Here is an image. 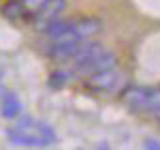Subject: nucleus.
I'll return each mask as SVG.
<instances>
[{"mask_svg":"<svg viewBox=\"0 0 160 150\" xmlns=\"http://www.w3.org/2000/svg\"><path fill=\"white\" fill-rule=\"evenodd\" d=\"M152 97V88L148 86H124L122 101L130 112H148V103Z\"/></svg>","mask_w":160,"mask_h":150,"instance_id":"39448f33","label":"nucleus"},{"mask_svg":"<svg viewBox=\"0 0 160 150\" xmlns=\"http://www.w3.org/2000/svg\"><path fill=\"white\" fill-rule=\"evenodd\" d=\"M64 9H66V0H47V2H45V7L38 11V15L34 17V22H32V24L37 26V30H43L49 22L58 19Z\"/></svg>","mask_w":160,"mask_h":150,"instance_id":"423d86ee","label":"nucleus"},{"mask_svg":"<svg viewBox=\"0 0 160 150\" xmlns=\"http://www.w3.org/2000/svg\"><path fill=\"white\" fill-rule=\"evenodd\" d=\"M73 26H75V30H77V35L83 39V41L96 37V35L100 32V28H102L100 19H96V17H81V19H73Z\"/></svg>","mask_w":160,"mask_h":150,"instance_id":"0eeeda50","label":"nucleus"},{"mask_svg":"<svg viewBox=\"0 0 160 150\" xmlns=\"http://www.w3.org/2000/svg\"><path fill=\"white\" fill-rule=\"evenodd\" d=\"M49 50H47V56H49L53 62H68V60H73V56L77 54L79 50V45L83 43V39L77 35V30H75L73 26V19H71V28L60 35V37L56 39H49Z\"/></svg>","mask_w":160,"mask_h":150,"instance_id":"20e7f679","label":"nucleus"},{"mask_svg":"<svg viewBox=\"0 0 160 150\" xmlns=\"http://www.w3.org/2000/svg\"><path fill=\"white\" fill-rule=\"evenodd\" d=\"M73 79V71H66V69H58V71H53L49 75V79H47V84L51 88H62L66 86L68 82Z\"/></svg>","mask_w":160,"mask_h":150,"instance_id":"9d476101","label":"nucleus"},{"mask_svg":"<svg viewBox=\"0 0 160 150\" xmlns=\"http://www.w3.org/2000/svg\"><path fill=\"white\" fill-rule=\"evenodd\" d=\"M145 148H156V150H160V142L158 139H145V144H143Z\"/></svg>","mask_w":160,"mask_h":150,"instance_id":"f8f14e48","label":"nucleus"},{"mask_svg":"<svg viewBox=\"0 0 160 150\" xmlns=\"http://www.w3.org/2000/svg\"><path fill=\"white\" fill-rule=\"evenodd\" d=\"M7 137L11 144H19V146H49L56 144L58 139L49 125L32 118H22L13 129L7 131Z\"/></svg>","mask_w":160,"mask_h":150,"instance_id":"f03ea898","label":"nucleus"},{"mask_svg":"<svg viewBox=\"0 0 160 150\" xmlns=\"http://www.w3.org/2000/svg\"><path fill=\"white\" fill-rule=\"evenodd\" d=\"M2 15L9 17L11 22H28V19H26V11H24V7H22L19 0L7 2V4L2 7Z\"/></svg>","mask_w":160,"mask_h":150,"instance_id":"1a4fd4ad","label":"nucleus"},{"mask_svg":"<svg viewBox=\"0 0 160 150\" xmlns=\"http://www.w3.org/2000/svg\"><path fill=\"white\" fill-rule=\"evenodd\" d=\"M19 112H22L19 99L13 92H4L2 94V101H0V114H2V118H17Z\"/></svg>","mask_w":160,"mask_h":150,"instance_id":"6e6552de","label":"nucleus"},{"mask_svg":"<svg viewBox=\"0 0 160 150\" xmlns=\"http://www.w3.org/2000/svg\"><path fill=\"white\" fill-rule=\"evenodd\" d=\"M124 86H126V75L118 67L100 69V71L86 75V88L96 94H111V92L122 90Z\"/></svg>","mask_w":160,"mask_h":150,"instance_id":"7ed1b4c3","label":"nucleus"},{"mask_svg":"<svg viewBox=\"0 0 160 150\" xmlns=\"http://www.w3.org/2000/svg\"><path fill=\"white\" fill-rule=\"evenodd\" d=\"M148 114H152L156 120H160V88H152V97L148 103Z\"/></svg>","mask_w":160,"mask_h":150,"instance_id":"9b49d317","label":"nucleus"},{"mask_svg":"<svg viewBox=\"0 0 160 150\" xmlns=\"http://www.w3.org/2000/svg\"><path fill=\"white\" fill-rule=\"evenodd\" d=\"M75 71L81 75H90L100 69L115 67V54L105 50V45L98 41H83L79 45L77 54L73 56Z\"/></svg>","mask_w":160,"mask_h":150,"instance_id":"f257e3e1","label":"nucleus"},{"mask_svg":"<svg viewBox=\"0 0 160 150\" xmlns=\"http://www.w3.org/2000/svg\"><path fill=\"white\" fill-rule=\"evenodd\" d=\"M158 122H160V120H158Z\"/></svg>","mask_w":160,"mask_h":150,"instance_id":"ddd939ff","label":"nucleus"}]
</instances>
